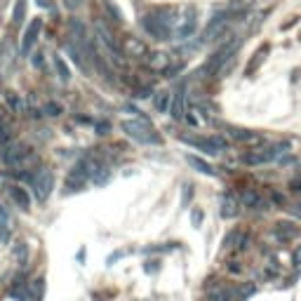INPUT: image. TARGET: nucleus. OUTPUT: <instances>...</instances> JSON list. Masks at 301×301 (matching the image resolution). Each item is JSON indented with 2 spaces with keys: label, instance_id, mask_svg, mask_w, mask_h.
I'll return each instance as SVG.
<instances>
[{
  "label": "nucleus",
  "instance_id": "obj_1",
  "mask_svg": "<svg viewBox=\"0 0 301 301\" xmlns=\"http://www.w3.org/2000/svg\"><path fill=\"white\" fill-rule=\"evenodd\" d=\"M120 127H123V132L129 139H134V142H139V144H160L158 132H155L146 120H144V123L142 120H123Z\"/></svg>",
  "mask_w": 301,
  "mask_h": 301
},
{
  "label": "nucleus",
  "instance_id": "obj_2",
  "mask_svg": "<svg viewBox=\"0 0 301 301\" xmlns=\"http://www.w3.org/2000/svg\"><path fill=\"white\" fill-rule=\"evenodd\" d=\"M142 26H144V31H146L148 36L158 38V40H167V38L172 36V24H170V19H167L165 14H160V12L146 14V17L142 19Z\"/></svg>",
  "mask_w": 301,
  "mask_h": 301
},
{
  "label": "nucleus",
  "instance_id": "obj_3",
  "mask_svg": "<svg viewBox=\"0 0 301 301\" xmlns=\"http://www.w3.org/2000/svg\"><path fill=\"white\" fill-rule=\"evenodd\" d=\"M181 142L198 148V151H203L207 155H219L226 148V142H224L222 136H181Z\"/></svg>",
  "mask_w": 301,
  "mask_h": 301
},
{
  "label": "nucleus",
  "instance_id": "obj_4",
  "mask_svg": "<svg viewBox=\"0 0 301 301\" xmlns=\"http://www.w3.org/2000/svg\"><path fill=\"white\" fill-rule=\"evenodd\" d=\"M21 177L31 181V186L36 188L38 200H45V198L52 193V174H49L47 170H38L36 174H21Z\"/></svg>",
  "mask_w": 301,
  "mask_h": 301
},
{
  "label": "nucleus",
  "instance_id": "obj_5",
  "mask_svg": "<svg viewBox=\"0 0 301 301\" xmlns=\"http://www.w3.org/2000/svg\"><path fill=\"white\" fill-rule=\"evenodd\" d=\"M233 52H235V43H226L224 47H219L214 54L209 57L203 71H205V73H219V71L224 68V64L231 59V54H233Z\"/></svg>",
  "mask_w": 301,
  "mask_h": 301
},
{
  "label": "nucleus",
  "instance_id": "obj_6",
  "mask_svg": "<svg viewBox=\"0 0 301 301\" xmlns=\"http://www.w3.org/2000/svg\"><path fill=\"white\" fill-rule=\"evenodd\" d=\"M228 17H231V12L214 14V17H212V21L207 24V29H205L203 40H214V36H222V33L226 31V26H228Z\"/></svg>",
  "mask_w": 301,
  "mask_h": 301
},
{
  "label": "nucleus",
  "instance_id": "obj_7",
  "mask_svg": "<svg viewBox=\"0 0 301 301\" xmlns=\"http://www.w3.org/2000/svg\"><path fill=\"white\" fill-rule=\"evenodd\" d=\"M196 26H198L196 10H193V7H188L184 17L179 19V26H177V38H179V40H186L188 36H193V33H196Z\"/></svg>",
  "mask_w": 301,
  "mask_h": 301
},
{
  "label": "nucleus",
  "instance_id": "obj_8",
  "mask_svg": "<svg viewBox=\"0 0 301 301\" xmlns=\"http://www.w3.org/2000/svg\"><path fill=\"white\" fill-rule=\"evenodd\" d=\"M40 29H43V21H40V19H33L31 24H29V29L24 31V38H21V54L24 57L33 49L38 36H40Z\"/></svg>",
  "mask_w": 301,
  "mask_h": 301
},
{
  "label": "nucleus",
  "instance_id": "obj_9",
  "mask_svg": "<svg viewBox=\"0 0 301 301\" xmlns=\"http://www.w3.org/2000/svg\"><path fill=\"white\" fill-rule=\"evenodd\" d=\"M299 235H301V231L289 222H280L273 228V238H276L278 242H292V240L299 238Z\"/></svg>",
  "mask_w": 301,
  "mask_h": 301
},
{
  "label": "nucleus",
  "instance_id": "obj_10",
  "mask_svg": "<svg viewBox=\"0 0 301 301\" xmlns=\"http://www.w3.org/2000/svg\"><path fill=\"white\" fill-rule=\"evenodd\" d=\"M87 172H85V167H83V162H78V165L68 172L66 177V188L68 190H80V188H85V181H87Z\"/></svg>",
  "mask_w": 301,
  "mask_h": 301
},
{
  "label": "nucleus",
  "instance_id": "obj_11",
  "mask_svg": "<svg viewBox=\"0 0 301 301\" xmlns=\"http://www.w3.org/2000/svg\"><path fill=\"white\" fill-rule=\"evenodd\" d=\"M10 198L14 200V205H17L19 209H31V198H29V190H24L21 186H10Z\"/></svg>",
  "mask_w": 301,
  "mask_h": 301
},
{
  "label": "nucleus",
  "instance_id": "obj_12",
  "mask_svg": "<svg viewBox=\"0 0 301 301\" xmlns=\"http://www.w3.org/2000/svg\"><path fill=\"white\" fill-rule=\"evenodd\" d=\"M170 111H172V116L174 118H186V85H181L177 90V94H174V104H172V108H170Z\"/></svg>",
  "mask_w": 301,
  "mask_h": 301
},
{
  "label": "nucleus",
  "instance_id": "obj_13",
  "mask_svg": "<svg viewBox=\"0 0 301 301\" xmlns=\"http://www.w3.org/2000/svg\"><path fill=\"white\" fill-rule=\"evenodd\" d=\"M242 162L245 165H264V162H270V158L266 151H252V153L242 155Z\"/></svg>",
  "mask_w": 301,
  "mask_h": 301
},
{
  "label": "nucleus",
  "instance_id": "obj_14",
  "mask_svg": "<svg viewBox=\"0 0 301 301\" xmlns=\"http://www.w3.org/2000/svg\"><path fill=\"white\" fill-rule=\"evenodd\" d=\"M235 142H242V144H257L259 142V134L257 132H250V129H233L231 132Z\"/></svg>",
  "mask_w": 301,
  "mask_h": 301
},
{
  "label": "nucleus",
  "instance_id": "obj_15",
  "mask_svg": "<svg viewBox=\"0 0 301 301\" xmlns=\"http://www.w3.org/2000/svg\"><path fill=\"white\" fill-rule=\"evenodd\" d=\"M186 160H188V165L190 167H196V170H198V172H203V174H207V177H214V170H212V167H209L207 165V162H205V160H200V158H196V155H188V158H186Z\"/></svg>",
  "mask_w": 301,
  "mask_h": 301
},
{
  "label": "nucleus",
  "instance_id": "obj_16",
  "mask_svg": "<svg viewBox=\"0 0 301 301\" xmlns=\"http://www.w3.org/2000/svg\"><path fill=\"white\" fill-rule=\"evenodd\" d=\"M155 108H158L160 113L170 111V108H172V94L170 92H158V97H155Z\"/></svg>",
  "mask_w": 301,
  "mask_h": 301
},
{
  "label": "nucleus",
  "instance_id": "obj_17",
  "mask_svg": "<svg viewBox=\"0 0 301 301\" xmlns=\"http://www.w3.org/2000/svg\"><path fill=\"white\" fill-rule=\"evenodd\" d=\"M24 17H26V0H17V5L12 10V24L19 26L24 21Z\"/></svg>",
  "mask_w": 301,
  "mask_h": 301
},
{
  "label": "nucleus",
  "instance_id": "obj_18",
  "mask_svg": "<svg viewBox=\"0 0 301 301\" xmlns=\"http://www.w3.org/2000/svg\"><path fill=\"white\" fill-rule=\"evenodd\" d=\"M54 68H57V73H59V78H62L64 83L71 80V71H68V66L64 64V59L59 54H54Z\"/></svg>",
  "mask_w": 301,
  "mask_h": 301
},
{
  "label": "nucleus",
  "instance_id": "obj_19",
  "mask_svg": "<svg viewBox=\"0 0 301 301\" xmlns=\"http://www.w3.org/2000/svg\"><path fill=\"white\" fill-rule=\"evenodd\" d=\"M104 7H106V12H108V17H111L113 21H116V24H123V21H125L123 12H120V10H118L116 5H113L111 0H104Z\"/></svg>",
  "mask_w": 301,
  "mask_h": 301
},
{
  "label": "nucleus",
  "instance_id": "obj_20",
  "mask_svg": "<svg viewBox=\"0 0 301 301\" xmlns=\"http://www.w3.org/2000/svg\"><path fill=\"white\" fill-rule=\"evenodd\" d=\"M5 101H7V106H10L14 113H21V111H24V104H21V99H19L14 92H7V94H5Z\"/></svg>",
  "mask_w": 301,
  "mask_h": 301
},
{
  "label": "nucleus",
  "instance_id": "obj_21",
  "mask_svg": "<svg viewBox=\"0 0 301 301\" xmlns=\"http://www.w3.org/2000/svg\"><path fill=\"white\" fill-rule=\"evenodd\" d=\"M261 203V200H259V193L257 190H245V193H242V205H245V207H257V205Z\"/></svg>",
  "mask_w": 301,
  "mask_h": 301
},
{
  "label": "nucleus",
  "instance_id": "obj_22",
  "mask_svg": "<svg viewBox=\"0 0 301 301\" xmlns=\"http://www.w3.org/2000/svg\"><path fill=\"white\" fill-rule=\"evenodd\" d=\"M235 212H238V207H235V200L231 196L224 198V209H222V214L224 216H233Z\"/></svg>",
  "mask_w": 301,
  "mask_h": 301
},
{
  "label": "nucleus",
  "instance_id": "obj_23",
  "mask_svg": "<svg viewBox=\"0 0 301 301\" xmlns=\"http://www.w3.org/2000/svg\"><path fill=\"white\" fill-rule=\"evenodd\" d=\"M43 287H45V280H43V278L33 280V285H31V294H33V299H36V301H40V296H43Z\"/></svg>",
  "mask_w": 301,
  "mask_h": 301
},
{
  "label": "nucleus",
  "instance_id": "obj_24",
  "mask_svg": "<svg viewBox=\"0 0 301 301\" xmlns=\"http://www.w3.org/2000/svg\"><path fill=\"white\" fill-rule=\"evenodd\" d=\"M45 116H49V118H57L59 116V113H62V106L59 104H54V101H47V104H45Z\"/></svg>",
  "mask_w": 301,
  "mask_h": 301
},
{
  "label": "nucleus",
  "instance_id": "obj_25",
  "mask_svg": "<svg viewBox=\"0 0 301 301\" xmlns=\"http://www.w3.org/2000/svg\"><path fill=\"white\" fill-rule=\"evenodd\" d=\"M155 59H148V64L153 68H167V54H153Z\"/></svg>",
  "mask_w": 301,
  "mask_h": 301
},
{
  "label": "nucleus",
  "instance_id": "obj_26",
  "mask_svg": "<svg viewBox=\"0 0 301 301\" xmlns=\"http://www.w3.org/2000/svg\"><path fill=\"white\" fill-rule=\"evenodd\" d=\"M127 47H129V49H132V52H134V54H136V57H142V54H144V52H146V47H144V45H142V43H136V40H127Z\"/></svg>",
  "mask_w": 301,
  "mask_h": 301
},
{
  "label": "nucleus",
  "instance_id": "obj_27",
  "mask_svg": "<svg viewBox=\"0 0 301 301\" xmlns=\"http://www.w3.org/2000/svg\"><path fill=\"white\" fill-rule=\"evenodd\" d=\"M14 257H17L19 261H26V245L24 242H19V245L14 247Z\"/></svg>",
  "mask_w": 301,
  "mask_h": 301
},
{
  "label": "nucleus",
  "instance_id": "obj_28",
  "mask_svg": "<svg viewBox=\"0 0 301 301\" xmlns=\"http://www.w3.org/2000/svg\"><path fill=\"white\" fill-rule=\"evenodd\" d=\"M190 196H193V188H190V184H186L184 186V198H181V205H184V207H188Z\"/></svg>",
  "mask_w": 301,
  "mask_h": 301
},
{
  "label": "nucleus",
  "instance_id": "obj_29",
  "mask_svg": "<svg viewBox=\"0 0 301 301\" xmlns=\"http://www.w3.org/2000/svg\"><path fill=\"white\" fill-rule=\"evenodd\" d=\"M97 132H99V134H108V123L99 125V127H97Z\"/></svg>",
  "mask_w": 301,
  "mask_h": 301
},
{
  "label": "nucleus",
  "instance_id": "obj_30",
  "mask_svg": "<svg viewBox=\"0 0 301 301\" xmlns=\"http://www.w3.org/2000/svg\"><path fill=\"white\" fill-rule=\"evenodd\" d=\"M78 5H80V0H66V7H68V10H75Z\"/></svg>",
  "mask_w": 301,
  "mask_h": 301
},
{
  "label": "nucleus",
  "instance_id": "obj_31",
  "mask_svg": "<svg viewBox=\"0 0 301 301\" xmlns=\"http://www.w3.org/2000/svg\"><path fill=\"white\" fill-rule=\"evenodd\" d=\"M294 264H301V247L294 250Z\"/></svg>",
  "mask_w": 301,
  "mask_h": 301
},
{
  "label": "nucleus",
  "instance_id": "obj_32",
  "mask_svg": "<svg viewBox=\"0 0 301 301\" xmlns=\"http://www.w3.org/2000/svg\"><path fill=\"white\" fill-rule=\"evenodd\" d=\"M200 219H203V214H200V212H193V224H200Z\"/></svg>",
  "mask_w": 301,
  "mask_h": 301
},
{
  "label": "nucleus",
  "instance_id": "obj_33",
  "mask_svg": "<svg viewBox=\"0 0 301 301\" xmlns=\"http://www.w3.org/2000/svg\"><path fill=\"white\" fill-rule=\"evenodd\" d=\"M289 209H292V212H294L296 216H301V203H299V205H294V207H289Z\"/></svg>",
  "mask_w": 301,
  "mask_h": 301
},
{
  "label": "nucleus",
  "instance_id": "obj_34",
  "mask_svg": "<svg viewBox=\"0 0 301 301\" xmlns=\"http://www.w3.org/2000/svg\"><path fill=\"white\" fill-rule=\"evenodd\" d=\"M38 5H40V7H45V5H49V0H38Z\"/></svg>",
  "mask_w": 301,
  "mask_h": 301
}]
</instances>
